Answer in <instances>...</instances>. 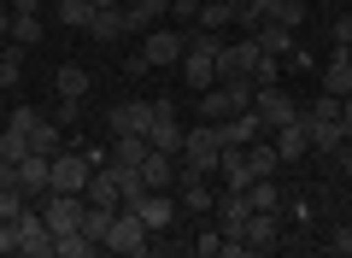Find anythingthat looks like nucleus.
I'll return each mask as SVG.
<instances>
[{"label":"nucleus","mask_w":352,"mask_h":258,"mask_svg":"<svg viewBox=\"0 0 352 258\" xmlns=\"http://www.w3.org/2000/svg\"><path fill=\"white\" fill-rule=\"evenodd\" d=\"M217 153H223L217 123H194L188 136H182V171L188 176H217Z\"/></svg>","instance_id":"nucleus-1"},{"label":"nucleus","mask_w":352,"mask_h":258,"mask_svg":"<svg viewBox=\"0 0 352 258\" xmlns=\"http://www.w3.org/2000/svg\"><path fill=\"white\" fill-rule=\"evenodd\" d=\"M106 252H124V258L153 252V229L141 223V211H135V206H118L112 229H106Z\"/></svg>","instance_id":"nucleus-2"},{"label":"nucleus","mask_w":352,"mask_h":258,"mask_svg":"<svg viewBox=\"0 0 352 258\" xmlns=\"http://www.w3.org/2000/svg\"><path fill=\"white\" fill-rule=\"evenodd\" d=\"M141 136H147V147H159V153H182V136H188V129L176 123V106H170V100H153V118H147Z\"/></svg>","instance_id":"nucleus-3"},{"label":"nucleus","mask_w":352,"mask_h":258,"mask_svg":"<svg viewBox=\"0 0 352 258\" xmlns=\"http://www.w3.org/2000/svg\"><path fill=\"white\" fill-rule=\"evenodd\" d=\"M88 176H94V153H53V188L59 194H82Z\"/></svg>","instance_id":"nucleus-4"},{"label":"nucleus","mask_w":352,"mask_h":258,"mask_svg":"<svg viewBox=\"0 0 352 258\" xmlns=\"http://www.w3.org/2000/svg\"><path fill=\"white\" fill-rule=\"evenodd\" d=\"M182 53H188V36H182V30H164V24H153L147 41H141L147 71H153V65H182Z\"/></svg>","instance_id":"nucleus-5"},{"label":"nucleus","mask_w":352,"mask_h":258,"mask_svg":"<svg viewBox=\"0 0 352 258\" xmlns=\"http://www.w3.org/2000/svg\"><path fill=\"white\" fill-rule=\"evenodd\" d=\"M247 252L264 258V252H282V211H247Z\"/></svg>","instance_id":"nucleus-6"},{"label":"nucleus","mask_w":352,"mask_h":258,"mask_svg":"<svg viewBox=\"0 0 352 258\" xmlns=\"http://www.w3.org/2000/svg\"><path fill=\"white\" fill-rule=\"evenodd\" d=\"M252 111H258V118H264V129H282V123H294V118H300V100H294L288 94V88H258V94H252Z\"/></svg>","instance_id":"nucleus-7"},{"label":"nucleus","mask_w":352,"mask_h":258,"mask_svg":"<svg viewBox=\"0 0 352 258\" xmlns=\"http://www.w3.org/2000/svg\"><path fill=\"white\" fill-rule=\"evenodd\" d=\"M18 252H30V258H53V229H47V217H41L36 200H30V211L18 217Z\"/></svg>","instance_id":"nucleus-8"},{"label":"nucleus","mask_w":352,"mask_h":258,"mask_svg":"<svg viewBox=\"0 0 352 258\" xmlns=\"http://www.w3.org/2000/svg\"><path fill=\"white\" fill-rule=\"evenodd\" d=\"M258 59H264V47L252 36L223 41V53H217V76H252V71H258Z\"/></svg>","instance_id":"nucleus-9"},{"label":"nucleus","mask_w":352,"mask_h":258,"mask_svg":"<svg viewBox=\"0 0 352 258\" xmlns=\"http://www.w3.org/2000/svg\"><path fill=\"white\" fill-rule=\"evenodd\" d=\"M217 136H223V147H252V141L270 136V129H264V118L247 106V111H229V118H217Z\"/></svg>","instance_id":"nucleus-10"},{"label":"nucleus","mask_w":352,"mask_h":258,"mask_svg":"<svg viewBox=\"0 0 352 258\" xmlns=\"http://www.w3.org/2000/svg\"><path fill=\"white\" fill-rule=\"evenodd\" d=\"M135 211H141V223H147V229L159 235V229H170V223H176V211H182V206H176V194H170V188H147V194L135 200Z\"/></svg>","instance_id":"nucleus-11"},{"label":"nucleus","mask_w":352,"mask_h":258,"mask_svg":"<svg viewBox=\"0 0 352 258\" xmlns=\"http://www.w3.org/2000/svg\"><path fill=\"white\" fill-rule=\"evenodd\" d=\"M305 136H311V153H323V159H335L340 141H346V129H340V118H317V111H300Z\"/></svg>","instance_id":"nucleus-12"},{"label":"nucleus","mask_w":352,"mask_h":258,"mask_svg":"<svg viewBox=\"0 0 352 258\" xmlns=\"http://www.w3.org/2000/svg\"><path fill=\"white\" fill-rule=\"evenodd\" d=\"M18 188H24L30 200H41V194L53 188V159H47V153H36V147H30L24 159H18Z\"/></svg>","instance_id":"nucleus-13"},{"label":"nucleus","mask_w":352,"mask_h":258,"mask_svg":"<svg viewBox=\"0 0 352 258\" xmlns=\"http://www.w3.org/2000/svg\"><path fill=\"white\" fill-rule=\"evenodd\" d=\"M176 206H182V211H217L212 176H188V171H176Z\"/></svg>","instance_id":"nucleus-14"},{"label":"nucleus","mask_w":352,"mask_h":258,"mask_svg":"<svg viewBox=\"0 0 352 258\" xmlns=\"http://www.w3.org/2000/svg\"><path fill=\"white\" fill-rule=\"evenodd\" d=\"M153 118V100H118L112 111H106V123H112V136H141Z\"/></svg>","instance_id":"nucleus-15"},{"label":"nucleus","mask_w":352,"mask_h":258,"mask_svg":"<svg viewBox=\"0 0 352 258\" xmlns=\"http://www.w3.org/2000/svg\"><path fill=\"white\" fill-rule=\"evenodd\" d=\"M82 200H88V206H124V194H118V171H112V159H106V164H94V176H88Z\"/></svg>","instance_id":"nucleus-16"},{"label":"nucleus","mask_w":352,"mask_h":258,"mask_svg":"<svg viewBox=\"0 0 352 258\" xmlns=\"http://www.w3.org/2000/svg\"><path fill=\"white\" fill-rule=\"evenodd\" d=\"M247 36L258 41L270 59H288V53H294V30H288V24H276V18H264V24H258V30H247Z\"/></svg>","instance_id":"nucleus-17"},{"label":"nucleus","mask_w":352,"mask_h":258,"mask_svg":"<svg viewBox=\"0 0 352 258\" xmlns=\"http://www.w3.org/2000/svg\"><path fill=\"white\" fill-rule=\"evenodd\" d=\"M270 141H276L282 164H288V159H305V153H311V136H305V123H300V118L282 123V129H270Z\"/></svg>","instance_id":"nucleus-18"},{"label":"nucleus","mask_w":352,"mask_h":258,"mask_svg":"<svg viewBox=\"0 0 352 258\" xmlns=\"http://www.w3.org/2000/svg\"><path fill=\"white\" fill-rule=\"evenodd\" d=\"M129 6H106V12H94V24H88V36L94 41H118V36H129Z\"/></svg>","instance_id":"nucleus-19"},{"label":"nucleus","mask_w":352,"mask_h":258,"mask_svg":"<svg viewBox=\"0 0 352 258\" xmlns=\"http://www.w3.org/2000/svg\"><path fill=\"white\" fill-rule=\"evenodd\" d=\"M141 176H147V188H176V153L153 147L147 159H141Z\"/></svg>","instance_id":"nucleus-20"},{"label":"nucleus","mask_w":352,"mask_h":258,"mask_svg":"<svg viewBox=\"0 0 352 258\" xmlns=\"http://www.w3.org/2000/svg\"><path fill=\"white\" fill-rule=\"evenodd\" d=\"M323 94H335V100H346V94H352V65L340 59V47L329 53V65H323Z\"/></svg>","instance_id":"nucleus-21"},{"label":"nucleus","mask_w":352,"mask_h":258,"mask_svg":"<svg viewBox=\"0 0 352 258\" xmlns=\"http://www.w3.org/2000/svg\"><path fill=\"white\" fill-rule=\"evenodd\" d=\"M247 164H252V176H276V171H282V153H276V141H270V136H258V141L247 147Z\"/></svg>","instance_id":"nucleus-22"},{"label":"nucleus","mask_w":352,"mask_h":258,"mask_svg":"<svg viewBox=\"0 0 352 258\" xmlns=\"http://www.w3.org/2000/svg\"><path fill=\"white\" fill-rule=\"evenodd\" d=\"M129 6V24L135 30H153L159 18H170V0H124Z\"/></svg>","instance_id":"nucleus-23"},{"label":"nucleus","mask_w":352,"mask_h":258,"mask_svg":"<svg viewBox=\"0 0 352 258\" xmlns=\"http://www.w3.org/2000/svg\"><path fill=\"white\" fill-rule=\"evenodd\" d=\"M241 18V6H229V0H200V18L194 24L200 30H223V24H235Z\"/></svg>","instance_id":"nucleus-24"},{"label":"nucleus","mask_w":352,"mask_h":258,"mask_svg":"<svg viewBox=\"0 0 352 258\" xmlns=\"http://www.w3.org/2000/svg\"><path fill=\"white\" fill-rule=\"evenodd\" d=\"M30 147H36V153H47V159H53V153L65 147L59 123H53V118H36V123H30Z\"/></svg>","instance_id":"nucleus-25"},{"label":"nucleus","mask_w":352,"mask_h":258,"mask_svg":"<svg viewBox=\"0 0 352 258\" xmlns=\"http://www.w3.org/2000/svg\"><path fill=\"white\" fill-rule=\"evenodd\" d=\"M53 12H59V24L88 30V24H94V0H53Z\"/></svg>","instance_id":"nucleus-26"},{"label":"nucleus","mask_w":352,"mask_h":258,"mask_svg":"<svg viewBox=\"0 0 352 258\" xmlns=\"http://www.w3.org/2000/svg\"><path fill=\"white\" fill-rule=\"evenodd\" d=\"M147 153V136H112V164H141Z\"/></svg>","instance_id":"nucleus-27"},{"label":"nucleus","mask_w":352,"mask_h":258,"mask_svg":"<svg viewBox=\"0 0 352 258\" xmlns=\"http://www.w3.org/2000/svg\"><path fill=\"white\" fill-rule=\"evenodd\" d=\"M24 211H30V194L18 182H0V223H18Z\"/></svg>","instance_id":"nucleus-28"},{"label":"nucleus","mask_w":352,"mask_h":258,"mask_svg":"<svg viewBox=\"0 0 352 258\" xmlns=\"http://www.w3.org/2000/svg\"><path fill=\"white\" fill-rule=\"evenodd\" d=\"M247 206H252V211H282V194H276V176H258V182L247 188Z\"/></svg>","instance_id":"nucleus-29"},{"label":"nucleus","mask_w":352,"mask_h":258,"mask_svg":"<svg viewBox=\"0 0 352 258\" xmlns=\"http://www.w3.org/2000/svg\"><path fill=\"white\" fill-rule=\"evenodd\" d=\"M24 53L18 41H6V53H0V88H18V76H24Z\"/></svg>","instance_id":"nucleus-30"},{"label":"nucleus","mask_w":352,"mask_h":258,"mask_svg":"<svg viewBox=\"0 0 352 258\" xmlns=\"http://www.w3.org/2000/svg\"><path fill=\"white\" fill-rule=\"evenodd\" d=\"M88 94V71L82 65H59V100H82Z\"/></svg>","instance_id":"nucleus-31"},{"label":"nucleus","mask_w":352,"mask_h":258,"mask_svg":"<svg viewBox=\"0 0 352 258\" xmlns=\"http://www.w3.org/2000/svg\"><path fill=\"white\" fill-rule=\"evenodd\" d=\"M12 41L18 47H36L41 41V12H12Z\"/></svg>","instance_id":"nucleus-32"},{"label":"nucleus","mask_w":352,"mask_h":258,"mask_svg":"<svg viewBox=\"0 0 352 258\" xmlns=\"http://www.w3.org/2000/svg\"><path fill=\"white\" fill-rule=\"evenodd\" d=\"M112 217H118V206H88V211H82V229L106 246V229H112Z\"/></svg>","instance_id":"nucleus-33"},{"label":"nucleus","mask_w":352,"mask_h":258,"mask_svg":"<svg viewBox=\"0 0 352 258\" xmlns=\"http://www.w3.org/2000/svg\"><path fill=\"white\" fill-rule=\"evenodd\" d=\"M229 111H235V106H229V94L212 83V88L200 94V118H206V123H217V118H229Z\"/></svg>","instance_id":"nucleus-34"},{"label":"nucleus","mask_w":352,"mask_h":258,"mask_svg":"<svg viewBox=\"0 0 352 258\" xmlns=\"http://www.w3.org/2000/svg\"><path fill=\"white\" fill-rule=\"evenodd\" d=\"M76 118H82V100H59V106H53V123H59V129L76 123Z\"/></svg>","instance_id":"nucleus-35"},{"label":"nucleus","mask_w":352,"mask_h":258,"mask_svg":"<svg viewBox=\"0 0 352 258\" xmlns=\"http://www.w3.org/2000/svg\"><path fill=\"white\" fill-rule=\"evenodd\" d=\"M0 258H18V223H0Z\"/></svg>","instance_id":"nucleus-36"},{"label":"nucleus","mask_w":352,"mask_h":258,"mask_svg":"<svg viewBox=\"0 0 352 258\" xmlns=\"http://www.w3.org/2000/svg\"><path fill=\"white\" fill-rule=\"evenodd\" d=\"M170 18H176V24H182V18L194 24V18H200V0H170Z\"/></svg>","instance_id":"nucleus-37"},{"label":"nucleus","mask_w":352,"mask_h":258,"mask_svg":"<svg viewBox=\"0 0 352 258\" xmlns=\"http://www.w3.org/2000/svg\"><path fill=\"white\" fill-rule=\"evenodd\" d=\"M329 252H352V223H340V229L329 235Z\"/></svg>","instance_id":"nucleus-38"},{"label":"nucleus","mask_w":352,"mask_h":258,"mask_svg":"<svg viewBox=\"0 0 352 258\" xmlns=\"http://www.w3.org/2000/svg\"><path fill=\"white\" fill-rule=\"evenodd\" d=\"M329 36H335V47H352V18H335V24H329Z\"/></svg>","instance_id":"nucleus-39"},{"label":"nucleus","mask_w":352,"mask_h":258,"mask_svg":"<svg viewBox=\"0 0 352 258\" xmlns=\"http://www.w3.org/2000/svg\"><path fill=\"white\" fill-rule=\"evenodd\" d=\"M311 111H317V118H340V100H335V94H317Z\"/></svg>","instance_id":"nucleus-40"},{"label":"nucleus","mask_w":352,"mask_h":258,"mask_svg":"<svg viewBox=\"0 0 352 258\" xmlns=\"http://www.w3.org/2000/svg\"><path fill=\"white\" fill-rule=\"evenodd\" d=\"M335 159H340V171H346V176H352V136H346V141H340V153H335Z\"/></svg>","instance_id":"nucleus-41"},{"label":"nucleus","mask_w":352,"mask_h":258,"mask_svg":"<svg viewBox=\"0 0 352 258\" xmlns=\"http://www.w3.org/2000/svg\"><path fill=\"white\" fill-rule=\"evenodd\" d=\"M340 129H346V136H352V94L340 100Z\"/></svg>","instance_id":"nucleus-42"},{"label":"nucleus","mask_w":352,"mask_h":258,"mask_svg":"<svg viewBox=\"0 0 352 258\" xmlns=\"http://www.w3.org/2000/svg\"><path fill=\"white\" fill-rule=\"evenodd\" d=\"M0 41H12V6L0 12Z\"/></svg>","instance_id":"nucleus-43"},{"label":"nucleus","mask_w":352,"mask_h":258,"mask_svg":"<svg viewBox=\"0 0 352 258\" xmlns=\"http://www.w3.org/2000/svg\"><path fill=\"white\" fill-rule=\"evenodd\" d=\"M12 12H41V0H12Z\"/></svg>","instance_id":"nucleus-44"},{"label":"nucleus","mask_w":352,"mask_h":258,"mask_svg":"<svg viewBox=\"0 0 352 258\" xmlns=\"http://www.w3.org/2000/svg\"><path fill=\"white\" fill-rule=\"evenodd\" d=\"M106 6H124V0H94V12H106Z\"/></svg>","instance_id":"nucleus-45"},{"label":"nucleus","mask_w":352,"mask_h":258,"mask_svg":"<svg viewBox=\"0 0 352 258\" xmlns=\"http://www.w3.org/2000/svg\"><path fill=\"white\" fill-rule=\"evenodd\" d=\"M229 6H247V0H229Z\"/></svg>","instance_id":"nucleus-46"},{"label":"nucleus","mask_w":352,"mask_h":258,"mask_svg":"<svg viewBox=\"0 0 352 258\" xmlns=\"http://www.w3.org/2000/svg\"><path fill=\"white\" fill-rule=\"evenodd\" d=\"M323 6H340V0H323Z\"/></svg>","instance_id":"nucleus-47"},{"label":"nucleus","mask_w":352,"mask_h":258,"mask_svg":"<svg viewBox=\"0 0 352 258\" xmlns=\"http://www.w3.org/2000/svg\"><path fill=\"white\" fill-rule=\"evenodd\" d=\"M346 223H352V206H346Z\"/></svg>","instance_id":"nucleus-48"},{"label":"nucleus","mask_w":352,"mask_h":258,"mask_svg":"<svg viewBox=\"0 0 352 258\" xmlns=\"http://www.w3.org/2000/svg\"><path fill=\"white\" fill-rule=\"evenodd\" d=\"M0 53H6V41H0Z\"/></svg>","instance_id":"nucleus-49"}]
</instances>
